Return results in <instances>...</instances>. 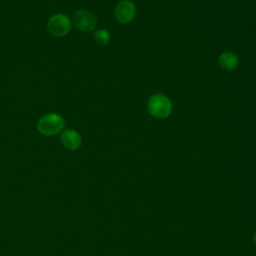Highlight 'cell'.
Masks as SVG:
<instances>
[{
    "instance_id": "6da1fadb",
    "label": "cell",
    "mask_w": 256,
    "mask_h": 256,
    "mask_svg": "<svg viewBox=\"0 0 256 256\" xmlns=\"http://www.w3.org/2000/svg\"><path fill=\"white\" fill-rule=\"evenodd\" d=\"M64 126L65 120L57 113H47L37 122L38 131L45 136H52L61 132Z\"/></svg>"
},
{
    "instance_id": "7a4b0ae2",
    "label": "cell",
    "mask_w": 256,
    "mask_h": 256,
    "mask_svg": "<svg viewBox=\"0 0 256 256\" xmlns=\"http://www.w3.org/2000/svg\"><path fill=\"white\" fill-rule=\"evenodd\" d=\"M148 112L155 118H167L172 111V103L169 98L163 94L152 95L147 103Z\"/></svg>"
},
{
    "instance_id": "3957f363",
    "label": "cell",
    "mask_w": 256,
    "mask_h": 256,
    "mask_svg": "<svg viewBox=\"0 0 256 256\" xmlns=\"http://www.w3.org/2000/svg\"><path fill=\"white\" fill-rule=\"evenodd\" d=\"M49 33L55 37L65 36L71 29L70 18L62 13H57L51 16L47 22Z\"/></svg>"
},
{
    "instance_id": "277c9868",
    "label": "cell",
    "mask_w": 256,
    "mask_h": 256,
    "mask_svg": "<svg viewBox=\"0 0 256 256\" xmlns=\"http://www.w3.org/2000/svg\"><path fill=\"white\" fill-rule=\"evenodd\" d=\"M72 20H73L75 27L78 30L85 32V33L93 31L97 24L95 15L92 12H90L88 10H84V9L75 11L73 14Z\"/></svg>"
},
{
    "instance_id": "5b68a950",
    "label": "cell",
    "mask_w": 256,
    "mask_h": 256,
    "mask_svg": "<svg viewBox=\"0 0 256 256\" xmlns=\"http://www.w3.org/2000/svg\"><path fill=\"white\" fill-rule=\"evenodd\" d=\"M135 14H136V7L134 3L130 0L120 1L114 9V15L116 20L123 24L133 20Z\"/></svg>"
},
{
    "instance_id": "8992f818",
    "label": "cell",
    "mask_w": 256,
    "mask_h": 256,
    "mask_svg": "<svg viewBox=\"0 0 256 256\" xmlns=\"http://www.w3.org/2000/svg\"><path fill=\"white\" fill-rule=\"evenodd\" d=\"M61 143L63 146L69 150H76L81 145V136L80 134L73 129H66L61 133L60 136Z\"/></svg>"
},
{
    "instance_id": "52a82bcc",
    "label": "cell",
    "mask_w": 256,
    "mask_h": 256,
    "mask_svg": "<svg viewBox=\"0 0 256 256\" xmlns=\"http://www.w3.org/2000/svg\"><path fill=\"white\" fill-rule=\"evenodd\" d=\"M218 61H219L220 66L224 70H227V71L234 70L238 66V63H239L238 57L230 51H225L222 54H220Z\"/></svg>"
},
{
    "instance_id": "ba28073f",
    "label": "cell",
    "mask_w": 256,
    "mask_h": 256,
    "mask_svg": "<svg viewBox=\"0 0 256 256\" xmlns=\"http://www.w3.org/2000/svg\"><path fill=\"white\" fill-rule=\"evenodd\" d=\"M94 40L96 41V43L98 45H101V46H105L109 43L110 41V34L108 31L104 30V29H100V30H97L95 33H94Z\"/></svg>"
},
{
    "instance_id": "9c48e42d",
    "label": "cell",
    "mask_w": 256,
    "mask_h": 256,
    "mask_svg": "<svg viewBox=\"0 0 256 256\" xmlns=\"http://www.w3.org/2000/svg\"><path fill=\"white\" fill-rule=\"evenodd\" d=\"M253 241H254V243L256 244V232H255L254 235H253Z\"/></svg>"
}]
</instances>
